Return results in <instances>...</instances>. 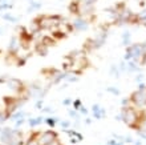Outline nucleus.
I'll return each mask as SVG.
<instances>
[{
  "mask_svg": "<svg viewBox=\"0 0 146 145\" xmlns=\"http://www.w3.org/2000/svg\"><path fill=\"white\" fill-rule=\"evenodd\" d=\"M121 117H122V122L126 126H129L130 129L138 130L141 122L145 120L146 117V111L143 108H135L133 105H127V107L121 108Z\"/></svg>",
  "mask_w": 146,
  "mask_h": 145,
  "instance_id": "1",
  "label": "nucleus"
},
{
  "mask_svg": "<svg viewBox=\"0 0 146 145\" xmlns=\"http://www.w3.org/2000/svg\"><path fill=\"white\" fill-rule=\"evenodd\" d=\"M62 17L60 15H38L37 17L33 19L36 24L38 25L40 31L41 29H54L60 27L62 24Z\"/></svg>",
  "mask_w": 146,
  "mask_h": 145,
  "instance_id": "2",
  "label": "nucleus"
},
{
  "mask_svg": "<svg viewBox=\"0 0 146 145\" xmlns=\"http://www.w3.org/2000/svg\"><path fill=\"white\" fill-rule=\"evenodd\" d=\"M143 55H145V51H143L142 43H131L130 45L126 47L125 49V56H123V60L129 61V60H134L138 61L141 60Z\"/></svg>",
  "mask_w": 146,
  "mask_h": 145,
  "instance_id": "3",
  "label": "nucleus"
},
{
  "mask_svg": "<svg viewBox=\"0 0 146 145\" xmlns=\"http://www.w3.org/2000/svg\"><path fill=\"white\" fill-rule=\"evenodd\" d=\"M37 142L38 145H52L54 141L58 140V133L53 129H48V130H38L37 133Z\"/></svg>",
  "mask_w": 146,
  "mask_h": 145,
  "instance_id": "4",
  "label": "nucleus"
},
{
  "mask_svg": "<svg viewBox=\"0 0 146 145\" xmlns=\"http://www.w3.org/2000/svg\"><path fill=\"white\" fill-rule=\"evenodd\" d=\"M130 104L135 108H145L146 107V87L142 89H135L130 96Z\"/></svg>",
  "mask_w": 146,
  "mask_h": 145,
  "instance_id": "5",
  "label": "nucleus"
},
{
  "mask_svg": "<svg viewBox=\"0 0 146 145\" xmlns=\"http://www.w3.org/2000/svg\"><path fill=\"white\" fill-rule=\"evenodd\" d=\"M19 97H13V96H11V97H9V96H5V97H4V104H5L4 112H5V117H9V116L19 108V105H21Z\"/></svg>",
  "mask_w": 146,
  "mask_h": 145,
  "instance_id": "6",
  "label": "nucleus"
},
{
  "mask_svg": "<svg viewBox=\"0 0 146 145\" xmlns=\"http://www.w3.org/2000/svg\"><path fill=\"white\" fill-rule=\"evenodd\" d=\"M72 27H73V31H76V32L86 31L88 27H89L88 17H84V16H76V19L72 21Z\"/></svg>",
  "mask_w": 146,
  "mask_h": 145,
  "instance_id": "7",
  "label": "nucleus"
},
{
  "mask_svg": "<svg viewBox=\"0 0 146 145\" xmlns=\"http://www.w3.org/2000/svg\"><path fill=\"white\" fill-rule=\"evenodd\" d=\"M7 85L9 89H12V91L17 92V93H20V96L23 95V92L27 89L25 88V85H24V83L21 80H19V79H8L7 81Z\"/></svg>",
  "mask_w": 146,
  "mask_h": 145,
  "instance_id": "8",
  "label": "nucleus"
},
{
  "mask_svg": "<svg viewBox=\"0 0 146 145\" xmlns=\"http://www.w3.org/2000/svg\"><path fill=\"white\" fill-rule=\"evenodd\" d=\"M126 72L127 73H138L139 72V63L134 60L126 61Z\"/></svg>",
  "mask_w": 146,
  "mask_h": 145,
  "instance_id": "9",
  "label": "nucleus"
},
{
  "mask_svg": "<svg viewBox=\"0 0 146 145\" xmlns=\"http://www.w3.org/2000/svg\"><path fill=\"white\" fill-rule=\"evenodd\" d=\"M68 8H69V12L72 15L80 16V0H72Z\"/></svg>",
  "mask_w": 146,
  "mask_h": 145,
  "instance_id": "10",
  "label": "nucleus"
},
{
  "mask_svg": "<svg viewBox=\"0 0 146 145\" xmlns=\"http://www.w3.org/2000/svg\"><path fill=\"white\" fill-rule=\"evenodd\" d=\"M135 23L139 24V25H143V27H146V7L143 8L141 12L135 13Z\"/></svg>",
  "mask_w": 146,
  "mask_h": 145,
  "instance_id": "11",
  "label": "nucleus"
},
{
  "mask_svg": "<svg viewBox=\"0 0 146 145\" xmlns=\"http://www.w3.org/2000/svg\"><path fill=\"white\" fill-rule=\"evenodd\" d=\"M92 111H93V115H94V117H96L97 120H101V118L106 115L105 109H104V108H101L100 105H93Z\"/></svg>",
  "mask_w": 146,
  "mask_h": 145,
  "instance_id": "12",
  "label": "nucleus"
},
{
  "mask_svg": "<svg viewBox=\"0 0 146 145\" xmlns=\"http://www.w3.org/2000/svg\"><path fill=\"white\" fill-rule=\"evenodd\" d=\"M35 49H36V52H37L40 56H46V55H48V51H49V47H46L45 44H42V43L40 41V43L36 44Z\"/></svg>",
  "mask_w": 146,
  "mask_h": 145,
  "instance_id": "13",
  "label": "nucleus"
},
{
  "mask_svg": "<svg viewBox=\"0 0 146 145\" xmlns=\"http://www.w3.org/2000/svg\"><path fill=\"white\" fill-rule=\"evenodd\" d=\"M40 41L42 43V44H45L46 47H53V45H56V39H53V36H42L41 37V40Z\"/></svg>",
  "mask_w": 146,
  "mask_h": 145,
  "instance_id": "14",
  "label": "nucleus"
},
{
  "mask_svg": "<svg viewBox=\"0 0 146 145\" xmlns=\"http://www.w3.org/2000/svg\"><path fill=\"white\" fill-rule=\"evenodd\" d=\"M131 44V32L130 31H125L122 33V45L127 47Z\"/></svg>",
  "mask_w": 146,
  "mask_h": 145,
  "instance_id": "15",
  "label": "nucleus"
},
{
  "mask_svg": "<svg viewBox=\"0 0 146 145\" xmlns=\"http://www.w3.org/2000/svg\"><path fill=\"white\" fill-rule=\"evenodd\" d=\"M37 133H38V130L37 132H32L31 133V136H29V138H28L27 141L24 142L23 145H38V142H37Z\"/></svg>",
  "mask_w": 146,
  "mask_h": 145,
  "instance_id": "16",
  "label": "nucleus"
},
{
  "mask_svg": "<svg viewBox=\"0 0 146 145\" xmlns=\"http://www.w3.org/2000/svg\"><path fill=\"white\" fill-rule=\"evenodd\" d=\"M52 36H53V39H56V41H57V40H60V39L65 37L66 32H65V31H54L53 33H52Z\"/></svg>",
  "mask_w": 146,
  "mask_h": 145,
  "instance_id": "17",
  "label": "nucleus"
},
{
  "mask_svg": "<svg viewBox=\"0 0 146 145\" xmlns=\"http://www.w3.org/2000/svg\"><path fill=\"white\" fill-rule=\"evenodd\" d=\"M110 75H111V76H113V77H119V75H121V72H119L118 65L111 64V67H110Z\"/></svg>",
  "mask_w": 146,
  "mask_h": 145,
  "instance_id": "18",
  "label": "nucleus"
},
{
  "mask_svg": "<svg viewBox=\"0 0 146 145\" xmlns=\"http://www.w3.org/2000/svg\"><path fill=\"white\" fill-rule=\"evenodd\" d=\"M106 145H125L122 141H118V140H115V138H111L106 142Z\"/></svg>",
  "mask_w": 146,
  "mask_h": 145,
  "instance_id": "19",
  "label": "nucleus"
},
{
  "mask_svg": "<svg viewBox=\"0 0 146 145\" xmlns=\"http://www.w3.org/2000/svg\"><path fill=\"white\" fill-rule=\"evenodd\" d=\"M143 79H145V75H143V73H141V72L137 73V76H135V81H137V84H138V83H142Z\"/></svg>",
  "mask_w": 146,
  "mask_h": 145,
  "instance_id": "20",
  "label": "nucleus"
},
{
  "mask_svg": "<svg viewBox=\"0 0 146 145\" xmlns=\"http://www.w3.org/2000/svg\"><path fill=\"white\" fill-rule=\"evenodd\" d=\"M133 142H134L133 137H130V136H123V144H133Z\"/></svg>",
  "mask_w": 146,
  "mask_h": 145,
  "instance_id": "21",
  "label": "nucleus"
},
{
  "mask_svg": "<svg viewBox=\"0 0 146 145\" xmlns=\"http://www.w3.org/2000/svg\"><path fill=\"white\" fill-rule=\"evenodd\" d=\"M108 92H110V93H113V95H115V96L119 95V89H118V88H111V87H109L108 88Z\"/></svg>",
  "mask_w": 146,
  "mask_h": 145,
  "instance_id": "22",
  "label": "nucleus"
},
{
  "mask_svg": "<svg viewBox=\"0 0 146 145\" xmlns=\"http://www.w3.org/2000/svg\"><path fill=\"white\" fill-rule=\"evenodd\" d=\"M137 136L141 140H146V132H143V130H137Z\"/></svg>",
  "mask_w": 146,
  "mask_h": 145,
  "instance_id": "23",
  "label": "nucleus"
},
{
  "mask_svg": "<svg viewBox=\"0 0 146 145\" xmlns=\"http://www.w3.org/2000/svg\"><path fill=\"white\" fill-rule=\"evenodd\" d=\"M56 121H57V118H48V120H46V124H48L49 126H52V128H53L54 124H56Z\"/></svg>",
  "mask_w": 146,
  "mask_h": 145,
  "instance_id": "24",
  "label": "nucleus"
},
{
  "mask_svg": "<svg viewBox=\"0 0 146 145\" xmlns=\"http://www.w3.org/2000/svg\"><path fill=\"white\" fill-rule=\"evenodd\" d=\"M84 4H89V5H94V4L98 1V0H81Z\"/></svg>",
  "mask_w": 146,
  "mask_h": 145,
  "instance_id": "25",
  "label": "nucleus"
},
{
  "mask_svg": "<svg viewBox=\"0 0 146 145\" xmlns=\"http://www.w3.org/2000/svg\"><path fill=\"white\" fill-rule=\"evenodd\" d=\"M138 130H143V132H146V117H145V120L141 122V125H139V129Z\"/></svg>",
  "mask_w": 146,
  "mask_h": 145,
  "instance_id": "26",
  "label": "nucleus"
},
{
  "mask_svg": "<svg viewBox=\"0 0 146 145\" xmlns=\"http://www.w3.org/2000/svg\"><path fill=\"white\" fill-rule=\"evenodd\" d=\"M121 104H122V107H127V105H130V99H123L122 101H121Z\"/></svg>",
  "mask_w": 146,
  "mask_h": 145,
  "instance_id": "27",
  "label": "nucleus"
},
{
  "mask_svg": "<svg viewBox=\"0 0 146 145\" xmlns=\"http://www.w3.org/2000/svg\"><path fill=\"white\" fill-rule=\"evenodd\" d=\"M139 65H143V67H146V53L143 55L142 57H141V60H139Z\"/></svg>",
  "mask_w": 146,
  "mask_h": 145,
  "instance_id": "28",
  "label": "nucleus"
},
{
  "mask_svg": "<svg viewBox=\"0 0 146 145\" xmlns=\"http://www.w3.org/2000/svg\"><path fill=\"white\" fill-rule=\"evenodd\" d=\"M80 105H81V101H80V100H76V101L73 103V107H74V109H80Z\"/></svg>",
  "mask_w": 146,
  "mask_h": 145,
  "instance_id": "29",
  "label": "nucleus"
},
{
  "mask_svg": "<svg viewBox=\"0 0 146 145\" xmlns=\"http://www.w3.org/2000/svg\"><path fill=\"white\" fill-rule=\"evenodd\" d=\"M61 126H62V128H68V126H69V122H68V121L61 122Z\"/></svg>",
  "mask_w": 146,
  "mask_h": 145,
  "instance_id": "30",
  "label": "nucleus"
},
{
  "mask_svg": "<svg viewBox=\"0 0 146 145\" xmlns=\"http://www.w3.org/2000/svg\"><path fill=\"white\" fill-rule=\"evenodd\" d=\"M133 144H134V145H142V141H141V138H139V140H137V141H134V142H133Z\"/></svg>",
  "mask_w": 146,
  "mask_h": 145,
  "instance_id": "31",
  "label": "nucleus"
},
{
  "mask_svg": "<svg viewBox=\"0 0 146 145\" xmlns=\"http://www.w3.org/2000/svg\"><path fill=\"white\" fill-rule=\"evenodd\" d=\"M52 145H64V144H61V141H60V140H57V141H54Z\"/></svg>",
  "mask_w": 146,
  "mask_h": 145,
  "instance_id": "32",
  "label": "nucleus"
},
{
  "mask_svg": "<svg viewBox=\"0 0 146 145\" xmlns=\"http://www.w3.org/2000/svg\"><path fill=\"white\" fill-rule=\"evenodd\" d=\"M135 1H142V0H135Z\"/></svg>",
  "mask_w": 146,
  "mask_h": 145,
  "instance_id": "33",
  "label": "nucleus"
}]
</instances>
